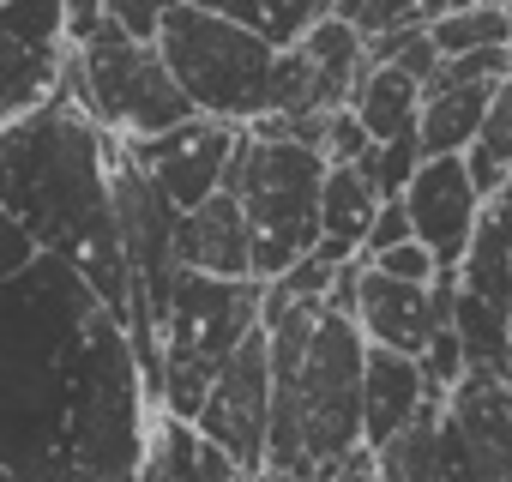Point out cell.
<instances>
[{
  "mask_svg": "<svg viewBox=\"0 0 512 482\" xmlns=\"http://www.w3.org/2000/svg\"><path fill=\"white\" fill-rule=\"evenodd\" d=\"M31 260H37V248L25 241V229L0 217V284H7V278H19V272H25Z\"/></svg>",
  "mask_w": 512,
  "mask_h": 482,
  "instance_id": "29",
  "label": "cell"
},
{
  "mask_svg": "<svg viewBox=\"0 0 512 482\" xmlns=\"http://www.w3.org/2000/svg\"><path fill=\"white\" fill-rule=\"evenodd\" d=\"M440 482H512V380L464 374L446 392Z\"/></svg>",
  "mask_w": 512,
  "mask_h": 482,
  "instance_id": "11",
  "label": "cell"
},
{
  "mask_svg": "<svg viewBox=\"0 0 512 482\" xmlns=\"http://www.w3.org/2000/svg\"><path fill=\"white\" fill-rule=\"evenodd\" d=\"M109 19L139 37V43H157V25H163V7H133V0H109Z\"/></svg>",
  "mask_w": 512,
  "mask_h": 482,
  "instance_id": "30",
  "label": "cell"
},
{
  "mask_svg": "<svg viewBox=\"0 0 512 482\" xmlns=\"http://www.w3.org/2000/svg\"><path fill=\"white\" fill-rule=\"evenodd\" d=\"M296 49L308 55V67H314L320 91H326L338 109H350V97H356V85H362V73H368V43H362L338 13H326V19H320Z\"/></svg>",
  "mask_w": 512,
  "mask_h": 482,
  "instance_id": "20",
  "label": "cell"
},
{
  "mask_svg": "<svg viewBox=\"0 0 512 482\" xmlns=\"http://www.w3.org/2000/svg\"><path fill=\"white\" fill-rule=\"evenodd\" d=\"M151 482H253V476L235 470L217 446H205L193 422L157 416V428H151Z\"/></svg>",
  "mask_w": 512,
  "mask_h": 482,
  "instance_id": "18",
  "label": "cell"
},
{
  "mask_svg": "<svg viewBox=\"0 0 512 482\" xmlns=\"http://www.w3.org/2000/svg\"><path fill=\"white\" fill-rule=\"evenodd\" d=\"M67 91L79 97V109L121 145H145L163 139L175 127L193 121V103L181 97V85L169 79L157 43L127 37L109 7H67Z\"/></svg>",
  "mask_w": 512,
  "mask_h": 482,
  "instance_id": "4",
  "label": "cell"
},
{
  "mask_svg": "<svg viewBox=\"0 0 512 482\" xmlns=\"http://www.w3.org/2000/svg\"><path fill=\"white\" fill-rule=\"evenodd\" d=\"M452 332L464 374L512 380V187L482 199V223L452 278Z\"/></svg>",
  "mask_w": 512,
  "mask_h": 482,
  "instance_id": "8",
  "label": "cell"
},
{
  "mask_svg": "<svg viewBox=\"0 0 512 482\" xmlns=\"http://www.w3.org/2000/svg\"><path fill=\"white\" fill-rule=\"evenodd\" d=\"M428 398H440V386L422 374V362L368 344V368H362V446L380 452L392 434H404L422 416Z\"/></svg>",
  "mask_w": 512,
  "mask_h": 482,
  "instance_id": "16",
  "label": "cell"
},
{
  "mask_svg": "<svg viewBox=\"0 0 512 482\" xmlns=\"http://www.w3.org/2000/svg\"><path fill=\"white\" fill-rule=\"evenodd\" d=\"M440 416H446V392L428 398L422 416L374 452V476L380 482H440Z\"/></svg>",
  "mask_w": 512,
  "mask_h": 482,
  "instance_id": "22",
  "label": "cell"
},
{
  "mask_svg": "<svg viewBox=\"0 0 512 482\" xmlns=\"http://www.w3.org/2000/svg\"><path fill=\"white\" fill-rule=\"evenodd\" d=\"M464 169H470V181H476L482 199H494V193L512 187V79L494 91V103L482 115V133L464 151Z\"/></svg>",
  "mask_w": 512,
  "mask_h": 482,
  "instance_id": "24",
  "label": "cell"
},
{
  "mask_svg": "<svg viewBox=\"0 0 512 482\" xmlns=\"http://www.w3.org/2000/svg\"><path fill=\"white\" fill-rule=\"evenodd\" d=\"M272 338V428H266V470L290 482H320L344 470L362 446V368L368 338L350 314L326 302L290 308Z\"/></svg>",
  "mask_w": 512,
  "mask_h": 482,
  "instance_id": "3",
  "label": "cell"
},
{
  "mask_svg": "<svg viewBox=\"0 0 512 482\" xmlns=\"http://www.w3.org/2000/svg\"><path fill=\"white\" fill-rule=\"evenodd\" d=\"M326 157L290 139H260L241 133L223 193L241 199L247 235H253V284H278L320 248V187H326Z\"/></svg>",
  "mask_w": 512,
  "mask_h": 482,
  "instance_id": "5",
  "label": "cell"
},
{
  "mask_svg": "<svg viewBox=\"0 0 512 482\" xmlns=\"http://www.w3.org/2000/svg\"><path fill=\"white\" fill-rule=\"evenodd\" d=\"M506 61H512V49H506Z\"/></svg>",
  "mask_w": 512,
  "mask_h": 482,
  "instance_id": "32",
  "label": "cell"
},
{
  "mask_svg": "<svg viewBox=\"0 0 512 482\" xmlns=\"http://www.w3.org/2000/svg\"><path fill=\"white\" fill-rule=\"evenodd\" d=\"M151 410L85 278L37 254L0 284V482H151Z\"/></svg>",
  "mask_w": 512,
  "mask_h": 482,
  "instance_id": "1",
  "label": "cell"
},
{
  "mask_svg": "<svg viewBox=\"0 0 512 482\" xmlns=\"http://www.w3.org/2000/svg\"><path fill=\"white\" fill-rule=\"evenodd\" d=\"M235 145H241V127H223V121L193 115L187 127H175L163 139H145V145H127V151H133L139 175L157 187V199L187 217V211H199L205 199L223 193V175H229Z\"/></svg>",
  "mask_w": 512,
  "mask_h": 482,
  "instance_id": "12",
  "label": "cell"
},
{
  "mask_svg": "<svg viewBox=\"0 0 512 482\" xmlns=\"http://www.w3.org/2000/svg\"><path fill=\"white\" fill-rule=\"evenodd\" d=\"M380 278H392V284H440V266L428 260V248L422 241H404V248H392V254H380V260H368Z\"/></svg>",
  "mask_w": 512,
  "mask_h": 482,
  "instance_id": "27",
  "label": "cell"
},
{
  "mask_svg": "<svg viewBox=\"0 0 512 482\" xmlns=\"http://www.w3.org/2000/svg\"><path fill=\"white\" fill-rule=\"evenodd\" d=\"M217 13L223 19H235L247 37H260L266 49H296L332 7L326 0H217Z\"/></svg>",
  "mask_w": 512,
  "mask_h": 482,
  "instance_id": "23",
  "label": "cell"
},
{
  "mask_svg": "<svg viewBox=\"0 0 512 482\" xmlns=\"http://www.w3.org/2000/svg\"><path fill=\"white\" fill-rule=\"evenodd\" d=\"M494 91L500 85H428L422 115H416L422 157H464L482 133V115H488Z\"/></svg>",
  "mask_w": 512,
  "mask_h": 482,
  "instance_id": "17",
  "label": "cell"
},
{
  "mask_svg": "<svg viewBox=\"0 0 512 482\" xmlns=\"http://www.w3.org/2000/svg\"><path fill=\"white\" fill-rule=\"evenodd\" d=\"M380 217V193L356 175V169H326V187H320V241L344 248L350 260H362V241Z\"/></svg>",
  "mask_w": 512,
  "mask_h": 482,
  "instance_id": "21",
  "label": "cell"
},
{
  "mask_svg": "<svg viewBox=\"0 0 512 482\" xmlns=\"http://www.w3.org/2000/svg\"><path fill=\"white\" fill-rule=\"evenodd\" d=\"M416 169H422V139H416V133H404V139H392V145H374V151L356 163V175L380 193V205H398L404 187L416 181Z\"/></svg>",
  "mask_w": 512,
  "mask_h": 482,
  "instance_id": "26",
  "label": "cell"
},
{
  "mask_svg": "<svg viewBox=\"0 0 512 482\" xmlns=\"http://www.w3.org/2000/svg\"><path fill=\"white\" fill-rule=\"evenodd\" d=\"M157 55L169 67V79L181 85V97L193 103V115L223 121V127H260L272 115V67L278 49H266L260 37H247L235 19H223L217 7H163L157 25Z\"/></svg>",
  "mask_w": 512,
  "mask_h": 482,
  "instance_id": "6",
  "label": "cell"
},
{
  "mask_svg": "<svg viewBox=\"0 0 512 482\" xmlns=\"http://www.w3.org/2000/svg\"><path fill=\"white\" fill-rule=\"evenodd\" d=\"M193 428L235 470H247V476L266 470V428H272V338H266V326L247 332L241 350L223 362V374L211 380V392L193 416Z\"/></svg>",
  "mask_w": 512,
  "mask_h": 482,
  "instance_id": "10",
  "label": "cell"
},
{
  "mask_svg": "<svg viewBox=\"0 0 512 482\" xmlns=\"http://www.w3.org/2000/svg\"><path fill=\"white\" fill-rule=\"evenodd\" d=\"M428 43L440 49V61H458V55H488V49H512V25H506V7H446L434 25H428Z\"/></svg>",
  "mask_w": 512,
  "mask_h": 482,
  "instance_id": "25",
  "label": "cell"
},
{
  "mask_svg": "<svg viewBox=\"0 0 512 482\" xmlns=\"http://www.w3.org/2000/svg\"><path fill=\"white\" fill-rule=\"evenodd\" d=\"M253 482H290V476H278V470H260ZM320 482H380V476H374V452H356L344 470H332V476H320Z\"/></svg>",
  "mask_w": 512,
  "mask_h": 482,
  "instance_id": "31",
  "label": "cell"
},
{
  "mask_svg": "<svg viewBox=\"0 0 512 482\" xmlns=\"http://www.w3.org/2000/svg\"><path fill=\"white\" fill-rule=\"evenodd\" d=\"M260 302L266 284H217V278H175V302L163 320V380H157V410L175 422H193L211 380L223 374V362L241 350L247 332H260Z\"/></svg>",
  "mask_w": 512,
  "mask_h": 482,
  "instance_id": "7",
  "label": "cell"
},
{
  "mask_svg": "<svg viewBox=\"0 0 512 482\" xmlns=\"http://www.w3.org/2000/svg\"><path fill=\"white\" fill-rule=\"evenodd\" d=\"M398 205L410 217V235L440 266V278H458V266L470 254V235L482 223V193H476L464 157H422V169H416V181L404 187Z\"/></svg>",
  "mask_w": 512,
  "mask_h": 482,
  "instance_id": "13",
  "label": "cell"
},
{
  "mask_svg": "<svg viewBox=\"0 0 512 482\" xmlns=\"http://www.w3.org/2000/svg\"><path fill=\"white\" fill-rule=\"evenodd\" d=\"M356 326L374 350L422 362L434 332L452 326V278L440 284H392L362 260V290H356Z\"/></svg>",
  "mask_w": 512,
  "mask_h": 482,
  "instance_id": "14",
  "label": "cell"
},
{
  "mask_svg": "<svg viewBox=\"0 0 512 482\" xmlns=\"http://www.w3.org/2000/svg\"><path fill=\"white\" fill-rule=\"evenodd\" d=\"M67 55L61 0H0V127H19L61 97Z\"/></svg>",
  "mask_w": 512,
  "mask_h": 482,
  "instance_id": "9",
  "label": "cell"
},
{
  "mask_svg": "<svg viewBox=\"0 0 512 482\" xmlns=\"http://www.w3.org/2000/svg\"><path fill=\"white\" fill-rule=\"evenodd\" d=\"M350 115L362 121V133L374 145H392L404 133H416V115H422V85L404 79L398 67H368L356 97H350Z\"/></svg>",
  "mask_w": 512,
  "mask_h": 482,
  "instance_id": "19",
  "label": "cell"
},
{
  "mask_svg": "<svg viewBox=\"0 0 512 482\" xmlns=\"http://www.w3.org/2000/svg\"><path fill=\"white\" fill-rule=\"evenodd\" d=\"M0 217L19 223L43 260H61L73 278H85L121 332L133 326V284L109 193V133L67 85L31 121L0 127Z\"/></svg>",
  "mask_w": 512,
  "mask_h": 482,
  "instance_id": "2",
  "label": "cell"
},
{
  "mask_svg": "<svg viewBox=\"0 0 512 482\" xmlns=\"http://www.w3.org/2000/svg\"><path fill=\"white\" fill-rule=\"evenodd\" d=\"M175 260L193 278H217V284H247L253 278V235L241 217L235 193L205 199L199 211H187L175 223Z\"/></svg>",
  "mask_w": 512,
  "mask_h": 482,
  "instance_id": "15",
  "label": "cell"
},
{
  "mask_svg": "<svg viewBox=\"0 0 512 482\" xmlns=\"http://www.w3.org/2000/svg\"><path fill=\"white\" fill-rule=\"evenodd\" d=\"M404 241H416L404 205H380V217H374V229H368V241H362V260H380V254L404 248Z\"/></svg>",
  "mask_w": 512,
  "mask_h": 482,
  "instance_id": "28",
  "label": "cell"
}]
</instances>
